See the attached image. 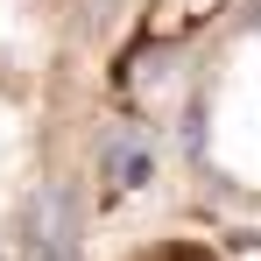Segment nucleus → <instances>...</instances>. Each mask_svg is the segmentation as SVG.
<instances>
[{"instance_id":"nucleus-2","label":"nucleus","mask_w":261,"mask_h":261,"mask_svg":"<svg viewBox=\"0 0 261 261\" xmlns=\"http://www.w3.org/2000/svg\"><path fill=\"white\" fill-rule=\"evenodd\" d=\"M99 176H106L113 191H141V184L155 176V148H148L134 127H113L99 141Z\"/></svg>"},{"instance_id":"nucleus-1","label":"nucleus","mask_w":261,"mask_h":261,"mask_svg":"<svg viewBox=\"0 0 261 261\" xmlns=\"http://www.w3.org/2000/svg\"><path fill=\"white\" fill-rule=\"evenodd\" d=\"M21 240L29 247H78V198L64 184H43L21 212Z\"/></svg>"}]
</instances>
